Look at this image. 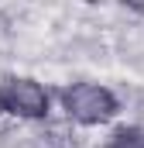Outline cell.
Here are the masks:
<instances>
[{
  "mask_svg": "<svg viewBox=\"0 0 144 148\" xmlns=\"http://www.w3.org/2000/svg\"><path fill=\"white\" fill-rule=\"evenodd\" d=\"M58 103H62V110L72 124H82V127L110 124L120 114L117 93L100 86V83H65L58 90Z\"/></svg>",
  "mask_w": 144,
  "mask_h": 148,
  "instance_id": "obj_1",
  "label": "cell"
},
{
  "mask_svg": "<svg viewBox=\"0 0 144 148\" xmlns=\"http://www.w3.org/2000/svg\"><path fill=\"white\" fill-rule=\"evenodd\" d=\"M52 110V93L31 76L0 79V114L17 121H45Z\"/></svg>",
  "mask_w": 144,
  "mask_h": 148,
  "instance_id": "obj_2",
  "label": "cell"
},
{
  "mask_svg": "<svg viewBox=\"0 0 144 148\" xmlns=\"http://www.w3.org/2000/svg\"><path fill=\"white\" fill-rule=\"evenodd\" d=\"M107 148H144V127H137V124H120L110 134Z\"/></svg>",
  "mask_w": 144,
  "mask_h": 148,
  "instance_id": "obj_3",
  "label": "cell"
}]
</instances>
